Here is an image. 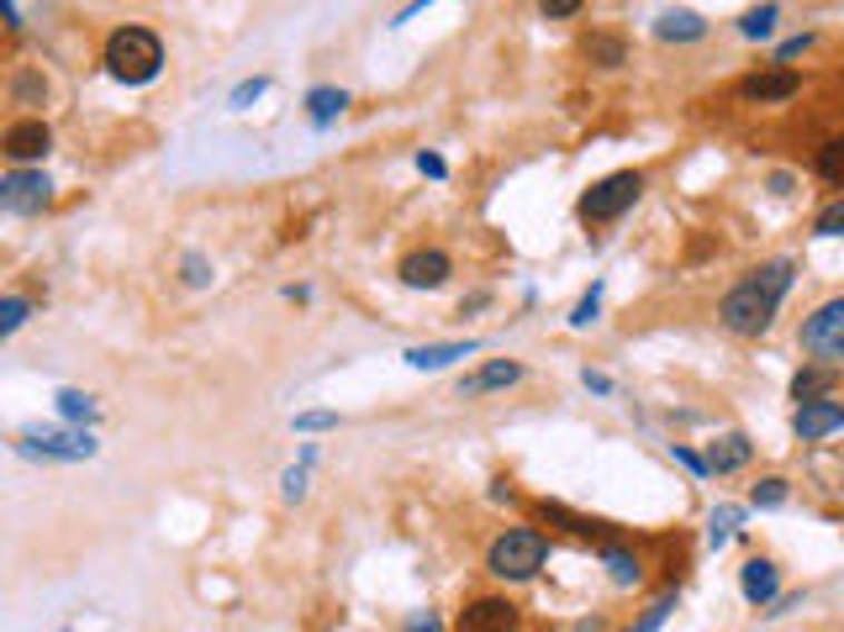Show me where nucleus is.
Segmentation results:
<instances>
[{
  "label": "nucleus",
  "mask_w": 844,
  "mask_h": 632,
  "mask_svg": "<svg viewBox=\"0 0 844 632\" xmlns=\"http://www.w3.org/2000/svg\"><path fill=\"white\" fill-rule=\"evenodd\" d=\"M786 290H792V258H771V264L749 269V275L728 290L724 306H718V322H724L734 337L771 333V322H776V312H782Z\"/></svg>",
  "instance_id": "nucleus-1"
},
{
  "label": "nucleus",
  "mask_w": 844,
  "mask_h": 632,
  "mask_svg": "<svg viewBox=\"0 0 844 632\" xmlns=\"http://www.w3.org/2000/svg\"><path fill=\"white\" fill-rule=\"evenodd\" d=\"M106 69L121 85H154L164 69V42L148 27H117L106 38Z\"/></svg>",
  "instance_id": "nucleus-2"
},
{
  "label": "nucleus",
  "mask_w": 844,
  "mask_h": 632,
  "mask_svg": "<svg viewBox=\"0 0 844 632\" xmlns=\"http://www.w3.org/2000/svg\"><path fill=\"white\" fill-rule=\"evenodd\" d=\"M549 559V537L539 527H507L491 549H485V570L497 580H533Z\"/></svg>",
  "instance_id": "nucleus-3"
},
{
  "label": "nucleus",
  "mask_w": 844,
  "mask_h": 632,
  "mask_svg": "<svg viewBox=\"0 0 844 632\" xmlns=\"http://www.w3.org/2000/svg\"><path fill=\"white\" fill-rule=\"evenodd\" d=\"M639 196H644V175H639V169H618V175L597 179V185L581 196V221H586V227L618 221Z\"/></svg>",
  "instance_id": "nucleus-4"
},
{
  "label": "nucleus",
  "mask_w": 844,
  "mask_h": 632,
  "mask_svg": "<svg viewBox=\"0 0 844 632\" xmlns=\"http://www.w3.org/2000/svg\"><path fill=\"white\" fill-rule=\"evenodd\" d=\"M803 348L818 358H844V296L824 300V306L803 322Z\"/></svg>",
  "instance_id": "nucleus-5"
},
{
  "label": "nucleus",
  "mask_w": 844,
  "mask_h": 632,
  "mask_svg": "<svg viewBox=\"0 0 844 632\" xmlns=\"http://www.w3.org/2000/svg\"><path fill=\"white\" fill-rule=\"evenodd\" d=\"M17 454L27 458H63V464H80V458H96V437L75 427V433H21Z\"/></svg>",
  "instance_id": "nucleus-6"
},
{
  "label": "nucleus",
  "mask_w": 844,
  "mask_h": 632,
  "mask_svg": "<svg viewBox=\"0 0 844 632\" xmlns=\"http://www.w3.org/2000/svg\"><path fill=\"white\" fill-rule=\"evenodd\" d=\"M48 200H53V185H48L42 169H11V175L0 179V206L17 211V217H32Z\"/></svg>",
  "instance_id": "nucleus-7"
},
{
  "label": "nucleus",
  "mask_w": 844,
  "mask_h": 632,
  "mask_svg": "<svg viewBox=\"0 0 844 632\" xmlns=\"http://www.w3.org/2000/svg\"><path fill=\"white\" fill-rule=\"evenodd\" d=\"M454 632H518V606L507 595H481L460 612Z\"/></svg>",
  "instance_id": "nucleus-8"
},
{
  "label": "nucleus",
  "mask_w": 844,
  "mask_h": 632,
  "mask_svg": "<svg viewBox=\"0 0 844 632\" xmlns=\"http://www.w3.org/2000/svg\"><path fill=\"white\" fill-rule=\"evenodd\" d=\"M0 148H6V158L21 169V164H38V158H48V148H53V132H48V121H11Z\"/></svg>",
  "instance_id": "nucleus-9"
},
{
  "label": "nucleus",
  "mask_w": 844,
  "mask_h": 632,
  "mask_svg": "<svg viewBox=\"0 0 844 632\" xmlns=\"http://www.w3.org/2000/svg\"><path fill=\"white\" fill-rule=\"evenodd\" d=\"M396 275H402L406 290H439L443 279L454 275V264H449V254H443V248H422V254H406L402 258V269H396Z\"/></svg>",
  "instance_id": "nucleus-10"
},
{
  "label": "nucleus",
  "mask_w": 844,
  "mask_h": 632,
  "mask_svg": "<svg viewBox=\"0 0 844 632\" xmlns=\"http://www.w3.org/2000/svg\"><path fill=\"white\" fill-rule=\"evenodd\" d=\"M840 427H844L840 401H807V406H797V416H792V433L803 437V443H818V437L840 433Z\"/></svg>",
  "instance_id": "nucleus-11"
},
{
  "label": "nucleus",
  "mask_w": 844,
  "mask_h": 632,
  "mask_svg": "<svg viewBox=\"0 0 844 632\" xmlns=\"http://www.w3.org/2000/svg\"><path fill=\"white\" fill-rule=\"evenodd\" d=\"M803 90V79L792 75L786 63H776V69H760V75H749L739 85V96L744 100H760V106H771V100H792Z\"/></svg>",
  "instance_id": "nucleus-12"
},
{
  "label": "nucleus",
  "mask_w": 844,
  "mask_h": 632,
  "mask_svg": "<svg viewBox=\"0 0 844 632\" xmlns=\"http://www.w3.org/2000/svg\"><path fill=\"white\" fill-rule=\"evenodd\" d=\"M739 591L749 606H771V601L782 595V570H776L771 559H749L739 570Z\"/></svg>",
  "instance_id": "nucleus-13"
},
{
  "label": "nucleus",
  "mask_w": 844,
  "mask_h": 632,
  "mask_svg": "<svg viewBox=\"0 0 844 632\" xmlns=\"http://www.w3.org/2000/svg\"><path fill=\"white\" fill-rule=\"evenodd\" d=\"M475 348H481V343H470V337H464V343H428V348H406L402 358L412 364V369H422V375H439V369H449L454 358H470Z\"/></svg>",
  "instance_id": "nucleus-14"
},
{
  "label": "nucleus",
  "mask_w": 844,
  "mask_h": 632,
  "mask_svg": "<svg viewBox=\"0 0 844 632\" xmlns=\"http://www.w3.org/2000/svg\"><path fill=\"white\" fill-rule=\"evenodd\" d=\"M655 38L660 42H703L707 21L697 17V11H686V6H670V11H660V21H655Z\"/></svg>",
  "instance_id": "nucleus-15"
},
{
  "label": "nucleus",
  "mask_w": 844,
  "mask_h": 632,
  "mask_svg": "<svg viewBox=\"0 0 844 632\" xmlns=\"http://www.w3.org/2000/svg\"><path fill=\"white\" fill-rule=\"evenodd\" d=\"M518 379H523V364H512V358H491V364H481L470 379H460V395L507 391V385H518Z\"/></svg>",
  "instance_id": "nucleus-16"
},
{
  "label": "nucleus",
  "mask_w": 844,
  "mask_h": 632,
  "mask_svg": "<svg viewBox=\"0 0 844 632\" xmlns=\"http://www.w3.org/2000/svg\"><path fill=\"white\" fill-rule=\"evenodd\" d=\"M749 458H755V443H749L744 433H724L713 448H707V470H713V474H734V470H744Z\"/></svg>",
  "instance_id": "nucleus-17"
},
{
  "label": "nucleus",
  "mask_w": 844,
  "mask_h": 632,
  "mask_svg": "<svg viewBox=\"0 0 844 632\" xmlns=\"http://www.w3.org/2000/svg\"><path fill=\"white\" fill-rule=\"evenodd\" d=\"M343 106H349V90H333V85H317V90L306 96V117H312V127H327V121L338 117Z\"/></svg>",
  "instance_id": "nucleus-18"
},
{
  "label": "nucleus",
  "mask_w": 844,
  "mask_h": 632,
  "mask_svg": "<svg viewBox=\"0 0 844 632\" xmlns=\"http://www.w3.org/2000/svg\"><path fill=\"white\" fill-rule=\"evenodd\" d=\"M828 391H834V369H797V379H792V401H797V406L824 401Z\"/></svg>",
  "instance_id": "nucleus-19"
},
{
  "label": "nucleus",
  "mask_w": 844,
  "mask_h": 632,
  "mask_svg": "<svg viewBox=\"0 0 844 632\" xmlns=\"http://www.w3.org/2000/svg\"><path fill=\"white\" fill-rule=\"evenodd\" d=\"M602 564H607V574H612V585H639L644 580V564H639V553H624V549H607L602 553Z\"/></svg>",
  "instance_id": "nucleus-20"
},
{
  "label": "nucleus",
  "mask_w": 844,
  "mask_h": 632,
  "mask_svg": "<svg viewBox=\"0 0 844 632\" xmlns=\"http://www.w3.org/2000/svg\"><path fill=\"white\" fill-rule=\"evenodd\" d=\"M586 59L597 63V69H618V63L628 59V53H624V38H612V32H597V38H586Z\"/></svg>",
  "instance_id": "nucleus-21"
},
{
  "label": "nucleus",
  "mask_w": 844,
  "mask_h": 632,
  "mask_svg": "<svg viewBox=\"0 0 844 632\" xmlns=\"http://www.w3.org/2000/svg\"><path fill=\"white\" fill-rule=\"evenodd\" d=\"M53 406H59L63 422H96V395H85V391H59Z\"/></svg>",
  "instance_id": "nucleus-22"
},
{
  "label": "nucleus",
  "mask_w": 844,
  "mask_h": 632,
  "mask_svg": "<svg viewBox=\"0 0 844 632\" xmlns=\"http://www.w3.org/2000/svg\"><path fill=\"white\" fill-rule=\"evenodd\" d=\"M818 175L844 190V138H828L824 148H818Z\"/></svg>",
  "instance_id": "nucleus-23"
},
{
  "label": "nucleus",
  "mask_w": 844,
  "mask_h": 632,
  "mask_svg": "<svg viewBox=\"0 0 844 632\" xmlns=\"http://www.w3.org/2000/svg\"><path fill=\"white\" fill-rule=\"evenodd\" d=\"M739 32H744L749 42L771 38V32H776V6H755V11H749V17L739 21Z\"/></svg>",
  "instance_id": "nucleus-24"
},
{
  "label": "nucleus",
  "mask_w": 844,
  "mask_h": 632,
  "mask_svg": "<svg viewBox=\"0 0 844 632\" xmlns=\"http://www.w3.org/2000/svg\"><path fill=\"white\" fill-rule=\"evenodd\" d=\"M27 316H32V300H27V296H6V300H0V337H11L21 322H27Z\"/></svg>",
  "instance_id": "nucleus-25"
},
{
  "label": "nucleus",
  "mask_w": 844,
  "mask_h": 632,
  "mask_svg": "<svg viewBox=\"0 0 844 632\" xmlns=\"http://www.w3.org/2000/svg\"><path fill=\"white\" fill-rule=\"evenodd\" d=\"M734 527H739V512H734V506L713 512V522H707V543H713V549H724L728 537H734Z\"/></svg>",
  "instance_id": "nucleus-26"
},
{
  "label": "nucleus",
  "mask_w": 844,
  "mask_h": 632,
  "mask_svg": "<svg viewBox=\"0 0 844 632\" xmlns=\"http://www.w3.org/2000/svg\"><path fill=\"white\" fill-rule=\"evenodd\" d=\"M539 516H543V522H560V527H570L576 537H591V522H586V516H570L565 506H549V501H543Z\"/></svg>",
  "instance_id": "nucleus-27"
},
{
  "label": "nucleus",
  "mask_w": 844,
  "mask_h": 632,
  "mask_svg": "<svg viewBox=\"0 0 844 632\" xmlns=\"http://www.w3.org/2000/svg\"><path fill=\"white\" fill-rule=\"evenodd\" d=\"M670 612H676V601H670V595H660V601H655V606H649V612H644L628 632H655V628H665V622H670Z\"/></svg>",
  "instance_id": "nucleus-28"
},
{
  "label": "nucleus",
  "mask_w": 844,
  "mask_h": 632,
  "mask_svg": "<svg viewBox=\"0 0 844 632\" xmlns=\"http://www.w3.org/2000/svg\"><path fill=\"white\" fill-rule=\"evenodd\" d=\"M597 312H602V285H591V290L581 296V306L570 312V327H591V322H597Z\"/></svg>",
  "instance_id": "nucleus-29"
},
{
  "label": "nucleus",
  "mask_w": 844,
  "mask_h": 632,
  "mask_svg": "<svg viewBox=\"0 0 844 632\" xmlns=\"http://www.w3.org/2000/svg\"><path fill=\"white\" fill-rule=\"evenodd\" d=\"M264 90H269V79H259V75H254V79H243L238 90L227 96V106H233V111H248V106H254V100H259Z\"/></svg>",
  "instance_id": "nucleus-30"
},
{
  "label": "nucleus",
  "mask_w": 844,
  "mask_h": 632,
  "mask_svg": "<svg viewBox=\"0 0 844 632\" xmlns=\"http://www.w3.org/2000/svg\"><path fill=\"white\" fill-rule=\"evenodd\" d=\"M180 279H185V285H190V290H202V285H212V264H206L202 254H185Z\"/></svg>",
  "instance_id": "nucleus-31"
},
{
  "label": "nucleus",
  "mask_w": 844,
  "mask_h": 632,
  "mask_svg": "<svg viewBox=\"0 0 844 632\" xmlns=\"http://www.w3.org/2000/svg\"><path fill=\"white\" fill-rule=\"evenodd\" d=\"M782 501H786V480H760L749 491V506H782Z\"/></svg>",
  "instance_id": "nucleus-32"
},
{
  "label": "nucleus",
  "mask_w": 844,
  "mask_h": 632,
  "mask_svg": "<svg viewBox=\"0 0 844 632\" xmlns=\"http://www.w3.org/2000/svg\"><path fill=\"white\" fill-rule=\"evenodd\" d=\"M813 233H818V237H844V200H834L828 211H818Z\"/></svg>",
  "instance_id": "nucleus-33"
},
{
  "label": "nucleus",
  "mask_w": 844,
  "mask_h": 632,
  "mask_svg": "<svg viewBox=\"0 0 844 632\" xmlns=\"http://www.w3.org/2000/svg\"><path fill=\"white\" fill-rule=\"evenodd\" d=\"M291 427L296 433H327V427H338V412H302Z\"/></svg>",
  "instance_id": "nucleus-34"
},
{
  "label": "nucleus",
  "mask_w": 844,
  "mask_h": 632,
  "mask_svg": "<svg viewBox=\"0 0 844 632\" xmlns=\"http://www.w3.org/2000/svg\"><path fill=\"white\" fill-rule=\"evenodd\" d=\"M281 491H285V501H302L306 495V464H296V470L281 474Z\"/></svg>",
  "instance_id": "nucleus-35"
},
{
  "label": "nucleus",
  "mask_w": 844,
  "mask_h": 632,
  "mask_svg": "<svg viewBox=\"0 0 844 632\" xmlns=\"http://www.w3.org/2000/svg\"><path fill=\"white\" fill-rule=\"evenodd\" d=\"M586 0H539V11L549 21H565V17H576V11H581Z\"/></svg>",
  "instance_id": "nucleus-36"
},
{
  "label": "nucleus",
  "mask_w": 844,
  "mask_h": 632,
  "mask_svg": "<svg viewBox=\"0 0 844 632\" xmlns=\"http://www.w3.org/2000/svg\"><path fill=\"white\" fill-rule=\"evenodd\" d=\"M418 175H428V179H443V175H449V164H443L439 154H418Z\"/></svg>",
  "instance_id": "nucleus-37"
},
{
  "label": "nucleus",
  "mask_w": 844,
  "mask_h": 632,
  "mask_svg": "<svg viewBox=\"0 0 844 632\" xmlns=\"http://www.w3.org/2000/svg\"><path fill=\"white\" fill-rule=\"evenodd\" d=\"M581 385L586 391H597V395H612V379H607L602 369H581Z\"/></svg>",
  "instance_id": "nucleus-38"
},
{
  "label": "nucleus",
  "mask_w": 844,
  "mask_h": 632,
  "mask_svg": "<svg viewBox=\"0 0 844 632\" xmlns=\"http://www.w3.org/2000/svg\"><path fill=\"white\" fill-rule=\"evenodd\" d=\"M807 42H813V38H807V32H803V38H786L782 48H776V63H786V59H797V53H803V48H807Z\"/></svg>",
  "instance_id": "nucleus-39"
},
{
  "label": "nucleus",
  "mask_w": 844,
  "mask_h": 632,
  "mask_svg": "<svg viewBox=\"0 0 844 632\" xmlns=\"http://www.w3.org/2000/svg\"><path fill=\"white\" fill-rule=\"evenodd\" d=\"M676 458H681V464H686L691 474H713V470H707V458H703V454H691V448H681V443H676Z\"/></svg>",
  "instance_id": "nucleus-40"
},
{
  "label": "nucleus",
  "mask_w": 844,
  "mask_h": 632,
  "mask_svg": "<svg viewBox=\"0 0 844 632\" xmlns=\"http://www.w3.org/2000/svg\"><path fill=\"white\" fill-rule=\"evenodd\" d=\"M406 632H443V622L433 612H422V616H412V622H406Z\"/></svg>",
  "instance_id": "nucleus-41"
}]
</instances>
